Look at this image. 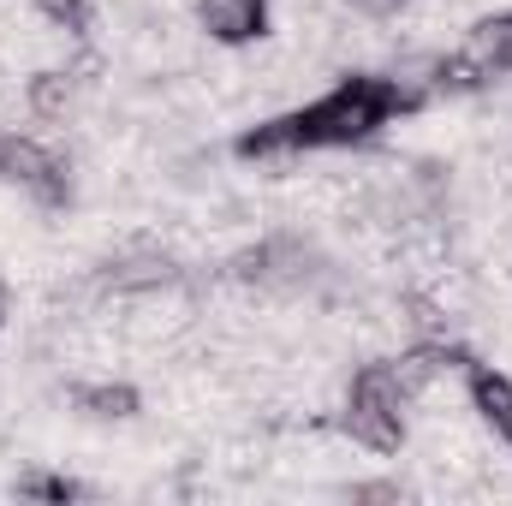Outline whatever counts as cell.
<instances>
[{"label": "cell", "mask_w": 512, "mask_h": 506, "mask_svg": "<svg viewBox=\"0 0 512 506\" xmlns=\"http://www.w3.org/2000/svg\"><path fill=\"white\" fill-rule=\"evenodd\" d=\"M405 411H411V393L399 387L393 364L376 358V364H364V370L352 376V387H346L340 429H346L358 447H370V453H399V447H405Z\"/></svg>", "instance_id": "2"}, {"label": "cell", "mask_w": 512, "mask_h": 506, "mask_svg": "<svg viewBox=\"0 0 512 506\" xmlns=\"http://www.w3.org/2000/svg\"><path fill=\"white\" fill-rule=\"evenodd\" d=\"M429 96L405 90L399 78H382V72H352L340 78L334 90H322L316 102L292 108V114H274L262 126L239 131L233 155L239 161H286V155H310V149H358L370 143L382 126L417 114Z\"/></svg>", "instance_id": "1"}, {"label": "cell", "mask_w": 512, "mask_h": 506, "mask_svg": "<svg viewBox=\"0 0 512 506\" xmlns=\"http://www.w3.org/2000/svg\"><path fill=\"white\" fill-rule=\"evenodd\" d=\"M36 6V18H48L60 36H72V42H84L90 36V24H96V6L90 0H30Z\"/></svg>", "instance_id": "12"}, {"label": "cell", "mask_w": 512, "mask_h": 506, "mask_svg": "<svg viewBox=\"0 0 512 506\" xmlns=\"http://www.w3.org/2000/svg\"><path fill=\"white\" fill-rule=\"evenodd\" d=\"M18 495H30V501H78L84 489L72 483V477H48V471H36V477H18Z\"/></svg>", "instance_id": "13"}, {"label": "cell", "mask_w": 512, "mask_h": 506, "mask_svg": "<svg viewBox=\"0 0 512 506\" xmlns=\"http://www.w3.org/2000/svg\"><path fill=\"white\" fill-rule=\"evenodd\" d=\"M0 322H6V280H0Z\"/></svg>", "instance_id": "16"}, {"label": "cell", "mask_w": 512, "mask_h": 506, "mask_svg": "<svg viewBox=\"0 0 512 506\" xmlns=\"http://www.w3.org/2000/svg\"><path fill=\"white\" fill-rule=\"evenodd\" d=\"M459 376H465V399H471V411L483 417V429H489L501 447H512V376L495 370V364H483V358H471Z\"/></svg>", "instance_id": "6"}, {"label": "cell", "mask_w": 512, "mask_h": 506, "mask_svg": "<svg viewBox=\"0 0 512 506\" xmlns=\"http://www.w3.org/2000/svg\"><path fill=\"white\" fill-rule=\"evenodd\" d=\"M72 405L84 417H102V423H126V417L143 411V399H137L131 381H84V387H72Z\"/></svg>", "instance_id": "10"}, {"label": "cell", "mask_w": 512, "mask_h": 506, "mask_svg": "<svg viewBox=\"0 0 512 506\" xmlns=\"http://www.w3.org/2000/svg\"><path fill=\"white\" fill-rule=\"evenodd\" d=\"M352 501H405L399 483H352Z\"/></svg>", "instance_id": "15"}, {"label": "cell", "mask_w": 512, "mask_h": 506, "mask_svg": "<svg viewBox=\"0 0 512 506\" xmlns=\"http://www.w3.org/2000/svg\"><path fill=\"white\" fill-rule=\"evenodd\" d=\"M411 0H352V12L358 18H376V24H387V18H399Z\"/></svg>", "instance_id": "14"}, {"label": "cell", "mask_w": 512, "mask_h": 506, "mask_svg": "<svg viewBox=\"0 0 512 506\" xmlns=\"http://www.w3.org/2000/svg\"><path fill=\"white\" fill-rule=\"evenodd\" d=\"M96 286L114 292V298H155L161 286H179V262L167 251H155V245H126L120 256L102 262Z\"/></svg>", "instance_id": "5"}, {"label": "cell", "mask_w": 512, "mask_h": 506, "mask_svg": "<svg viewBox=\"0 0 512 506\" xmlns=\"http://www.w3.org/2000/svg\"><path fill=\"white\" fill-rule=\"evenodd\" d=\"M197 24L221 48H245L268 36V0H197Z\"/></svg>", "instance_id": "7"}, {"label": "cell", "mask_w": 512, "mask_h": 506, "mask_svg": "<svg viewBox=\"0 0 512 506\" xmlns=\"http://www.w3.org/2000/svg\"><path fill=\"white\" fill-rule=\"evenodd\" d=\"M72 102H78V72L72 66H36L24 78V108L36 120H66Z\"/></svg>", "instance_id": "9"}, {"label": "cell", "mask_w": 512, "mask_h": 506, "mask_svg": "<svg viewBox=\"0 0 512 506\" xmlns=\"http://www.w3.org/2000/svg\"><path fill=\"white\" fill-rule=\"evenodd\" d=\"M459 54H465V60H471L483 78H501V72H512V6H507V12H489V18H477Z\"/></svg>", "instance_id": "8"}, {"label": "cell", "mask_w": 512, "mask_h": 506, "mask_svg": "<svg viewBox=\"0 0 512 506\" xmlns=\"http://www.w3.org/2000/svg\"><path fill=\"white\" fill-rule=\"evenodd\" d=\"M399 322H405L417 340H447V322H453V316H447L429 292H405V298H399Z\"/></svg>", "instance_id": "11"}, {"label": "cell", "mask_w": 512, "mask_h": 506, "mask_svg": "<svg viewBox=\"0 0 512 506\" xmlns=\"http://www.w3.org/2000/svg\"><path fill=\"white\" fill-rule=\"evenodd\" d=\"M0 179L12 191H24L42 209H66L72 203V167L66 155H54L48 143L24 137V131H0Z\"/></svg>", "instance_id": "4"}, {"label": "cell", "mask_w": 512, "mask_h": 506, "mask_svg": "<svg viewBox=\"0 0 512 506\" xmlns=\"http://www.w3.org/2000/svg\"><path fill=\"white\" fill-rule=\"evenodd\" d=\"M322 274H328V256L304 233H268L251 251L233 256V280L239 286H268V292H310Z\"/></svg>", "instance_id": "3"}]
</instances>
